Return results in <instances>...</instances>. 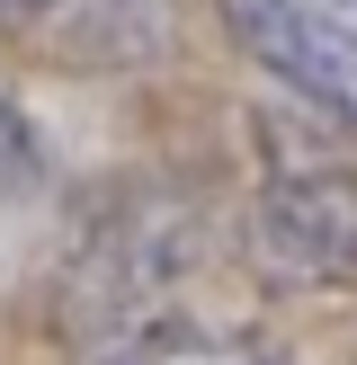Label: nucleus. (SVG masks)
<instances>
[{
  "label": "nucleus",
  "instance_id": "obj_5",
  "mask_svg": "<svg viewBox=\"0 0 357 365\" xmlns=\"http://www.w3.org/2000/svg\"><path fill=\"white\" fill-rule=\"evenodd\" d=\"M36 160H45V152H36V125L18 116L9 98H0V205H9V196H27V178H36Z\"/></svg>",
  "mask_w": 357,
  "mask_h": 365
},
{
  "label": "nucleus",
  "instance_id": "obj_1",
  "mask_svg": "<svg viewBox=\"0 0 357 365\" xmlns=\"http://www.w3.org/2000/svg\"><path fill=\"white\" fill-rule=\"evenodd\" d=\"M241 259L268 294L357 285V170L339 143H268V178L241 214Z\"/></svg>",
  "mask_w": 357,
  "mask_h": 365
},
{
  "label": "nucleus",
  "instance_id": "obj_6",
  "mask_svg": "<svg viewBox=\"0 0 357 365\" xmlns=\"http://www.w3.org/2000/svg\"><path fill=\"white\" fill-rule=\"evenodd\" d=\"M54 9H63V0H0V36H36V45H45Z\"/></svg>",
  "mask_w": 357,
  "mask_h": 365
},
{
  "label": "nucleus",
  "instance_id": "obj_4",
  "mask_svg": "<svg viewBox=\"0 0 357 365\" xmlns=\"http://www.w3.org/2000/svg\"><path fill=\"white\" fill-rule=\"evenodd\" d=\"M89 365H286L259 330H223V321H188V312H134L99 339Z\"/></svg>",
  "mask_w": 357,
  "mask_h": 365
},
{
  "label": "nucleus",
  "instance_id": "obj_3",
  "mask_svg": "<svg viewBox=\"0 0 357 365\" xmlns=\"http://www.w3.org/2000/svg\"><path fill=\"white\" fill-rule=\"evenodd\" d=\"M188 214L170 196H107L89 205V223H71V277H81V303L107 321H134L161 285L188 267Z\"/></svg>",
  "mask_w": 357,
  "mask_h": 365
},
{
  "label": "nucleus",
  "instance_id": "obj_2",
  "mask_svg": "<svg viewBox=\"0 0 357 365\" xmlns=\"http://www.w3.org/2000/svg\"><path fill=\"white\" fill-rule=\"evenodd\" d=\"M223 27L295 107L357 125V0H223Z\"/></svg>",
  "mask_w": 357,
  "mask_h": 365
}]
</instances>
